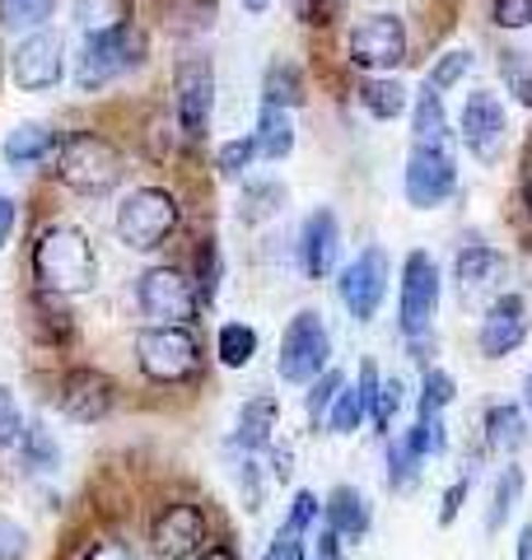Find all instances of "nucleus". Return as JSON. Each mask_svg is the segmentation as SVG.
<instances>
[{
	"label": "nucleus",
	"instance_id": "11",
	"mask_svg": "<svg viewBox=\"0 0 532 560\" xmlns=\"http://www.w3.org/2000/svg\"><path fill=\"white\" fill-rule=\"evenodd\" d=\"M350 61L360 70H397L406 61V28L397 14H369L350 33Z\"/></svg>",
	"mask_w": 532,
	"mask_h": 560
},
{
	"label": "nucleus",
	"instance_id": "43",
	"mask_svg": "<svg viewBox=\"0 0 532 560\" xmlns=\"http://www.w3.org/2000/svg\"><path fill=\"white\" fill-rule=\"evenodd\" d=\"M20 440H24L20 401H14V393L0 383V448H20Z\"/></svg>",
	"mask_w": 532,
	"mask_h": 560
},
{
	"label": "nucleus",
	"instance_id": "42",
	"mask_svg": "<svg viewBox=\"0 0 532 560\" xmlns=\"http://www.w3.org/2000/svg\"><path fill=\"white\" fill-rule=\"evenodd\" d=\"M402 397H406V388H402V378H383L379 383V393H374V425L379 430H393V420H397V411H402Z\"/></svg>",
	"mask_w": 532,
	"mask_h": 560
},
{
	"label": "nucleus",
	"instance_id": "27",
	"mask_svg": "<svg viewBox=\"0 0 532 560\" xmlns=\"http://www.w3.org/2000/svg\"><path fill=\"white\" fill-rule=\"evenodd\" d=\"M360 108L379 121H397L406 113V84L402 80H388V75H374L360 84Z\"/></svg>",
	"mask_w": 532,
	"mask_h": 560
},
{
	"label": "nucleus",
	"instance_id": "23",
	"mask_svg": "<svg viewBox=\"0 0 532 560\" xmlns=\"http://www.w3.org/2000/svg\"><path fill=\"white\" fill-rule=\"evenodd\" d=\"M276 420H280V407L271 397H247L243 407H239V425H234V444L247 448V453H257L271 444V434H276Z\"/></svg>",
	"mask_w": 532,
	"mask_h": 560
},
{
	"label": "nucleus",
	"instance_id": "32",
	"mask_svg": "<svg viewBox=\"0 0 532 560\" xmlns=\"http://www.w3.org/2000/svg\"><path fill=\"white\" fill-rule=\"evenodd\" d=\"M20 463L24 471H57L61 467V448L57 440H51V430L47 425H24V440H20Z\"/></svg>",
	"mask_w": 532,
	"mask_h": 560
},
{
	"label": "nucleus",
	"instance_id": "30",
	"mask_svg": "<svg viewBox=\"0 0 532 560\" xmlns=\"http://www.w3.org/2000/svg\"><path fill=\"white\" fill-rule=\"evenodd\" d=\"M412 136H416V145H449V117H443V103L430 84H425V94L416 98Z\"/></svg>",
	"mask_w": 532,
	"mask_h": 560
},
{
	"label": "nucleus",
	"instance_id": "14",
	"mask_svg": "<svg viewBox=\"0 0 532 560\" xmlns=\"http://www.w3.org/2000/svg\"><path fill=\"white\" fill-rule=\"evenodd\" d=\"M173 108L187 136H206L210 113H216V75L206 61H183L173 80Z\"/></svg>",
	"mask_w": 532,
	"mask_h": 560
},
{
	"label": "nucleus",
	"instance_id": "49",
	"mask_svg": "<svg viewBox=\"0 0 532 560\" xmlns=\"http://www.w3.org/2000/svg\"><path fill=\"white\" fill-rule=\"evenodd\" d=\"M239 481H243V500H247V510H262V477H257V463H243Z\"/></svg>",
	"mask_w": 532,
	"mask_h": 560
},
{
	"label": "nucleus",
	"instance_id": "7",
	"mask_svg": "<svg viewBox=\"0 0 532 560\" xmlns=\"http://www.w3.org/2000/svg\"><path fill=\"white\" fill-rule=\"evenodd\" d=\"M435 308H439V267L430 253H412L402 261V294H397L402 337L420 341L435 323Z\"/></svg>",
	"mask_w": 532,
	"mask_h": 560
},
{
	"label": "nucleus",
	"instance_id": "36",
	"mask_svg": "<svg viewBox=\"0 0 532 560\" xmlns=\"http://www.w3.org/2000/svg\"><path fill=\"white\" fill-rule=\"evenodd\" d=\"M220 276H224L220 243L206 238L201 253H197V300H201V304H216V300H220Z\"/></svg>",
	"mask_w": 532,
	"mask_h": 560
},
{
	"label": "nucleus",
	"instance_id": "39",
	"mask_svg": "<svg viewBox=\"0 0 532 560\" xmlns=\"http://www.w3.org/2000/svg\"><path fill=\"white\" fill-rule=\"evenodd\" d=\"M253 160H257V140L253 136H239V140H224V145H220L216 168H220V178H243Z\"/></svg>",
	"mask_w": 532,
	"mask_h": 560
},
{
	"label": "nucleus",
	"instance_id": "20",
	"mask_svg": "<svg viewBox=\"0 0 532 560\" xmlns=\"http://www.w3.org/2000/svg\"><path fill=\"white\" fill-rule=\"evenodd\" d=\"M323 518L342 541H360L369 533V523H374V510H369V500L355 486H336L323 504Z\"/></svg>",
	"mask_w": 532,
	"mask_h": 560
},
{
	"label": "nucleus",
	"instance_id": "38",
	"mask_svg": "<svg viewBox=\"0 0 532 560\" xmlns=\"http://www.w3.org/2000/svg\"><path fill=\"white\" fill-rule=\"evenodd\" d=\"M346 388V378L336 374V370H327L323 378H313L309 383V397H304V411H309V420L313 425H323V420L332 416V407H336V393Z\"/></svg>",
	"mask_w": 532,
	"mask_h": 560
},
{
	"label": "nucleus",
	"instance_id": "6",
	"mask_svg": "<svg viewBox=\"0 0 532 560\" xmlns=\"http://www.w3.org/2000/svg\"><path fill=\"white\" fill-rule=\"evenodd\" d=\"M136 355H140V370H146V378L177 383V378H187L192 370H197L201 350H197V337H192L187 327L154 323V327H146L136 337Z\"/></svg>",
	"mask_w": 532,
	"mask_h": 560
},
{
	"label": "nucleus",
	"instance_id": "25",
	"mask_svg": "<svg viewBox=\"0 0 532 560\" xmlns=\"http://www.w3.org/2000/svg\"><path fill=\"white\" fill-rule=\"evenodd\" d=\"M257 154L262 160H286L294 150V117L290 108H276V103H262V117H257Z\"/></svg>",
	"mask_w": 532,
	"mask_h": 560
},
{
	"label": "nucleus",
	"instance_id": "22",
	"mask_svg": "<svg viewBox=\"0 0 532 560\" xmlns=\"http://www.w3.org/2000/svg\"><path fill=\"white\" fill-rule=\"evenodd\" d=\"M505 280V253L486 248V243H472V248L458 253V285L472 300V294H486Z\"/></svg>",
	"mask_w": 532,
	"mask_h": 560
},
{
	"label": "nucleus",
	"instance_id": "45",
	"mask_svg": "<svg viewBox=\"0 0 532 560\" xmlns=\"http://www.w3.org/2000/svg\"><path fill=\"white\" fill-rule=\"evenodd\" d=\"M317 514H323V504H317V495H313V490H299V495L290 500L286 523H290V528H299V533H313Z\"/></svg>",
	"mask_w": 532,
	"mask_h": 560
},
{
	"label": "nucleus",
	"instance_id": "21",
	"mask_svg": "<svg viewBox=\"0 0 532 560\" xmlns=\"http://www.w3.org/2000/svg\"><path fill=\"white\" fill-rule=\"evenodd\" d=\"M57 131L51 127H43V121H20L10 136H5V164L10 168H33V164H43V160H51L57 154Z\"/></svg>",
	"mask_w": 532,
	"mask_h": 560
},
{
	"label": "nucleus",
	"instance_id": "13",
	"mask_svg": "<svg viewBox=\"0 0 532 560\" xmlns=\"http://www.w3.org/2000/svg\"><path fill=\"white\" fill-rule=\"evenodd\" d=\"M463 145L476 154L482 164H495L505 150V136H509V121H505V103L495 98L490 90H472L463 103Z\"/></svg>",
	"mask_w": 532,
	"mask_h": 560
},
{
	"label": "nucleus",
	"instance_id": "3",
	"mask_svg": "<svg viewBox=\"0 0 532 560\" xmlns=\"http://www.w3.org/2000/svg\"><path fill=\"white\" fill-rule=\"evenodd\" d=\"M51 164H57V178L66 187L89 191V197H103L122 183V154L113 150V140L94 131H70L51 154Z\"/></svg>",
	"mask_w": 532,
	"mask_h": 560
},
{
	"label": "nucleus",
	"instance_id": "2",
	"mask_svg": "<svg viewBox=\"0 0 532 560\" xmlns=\"http://www.w3.org/2000/svg\"><path fill=\"white\" fill-rule=\"evenodd\" d=\"M146 33H140L136 24H117V28H103V33H89L80 57H76V80L80 90H103V84L122 80L127 70H136L140 61H146Z\"/></svg>",
	"mask_w": 532,
	"mask_h": 560
},
{
	"label": "nucleus",
	"instance_id": "55",
	"mask_svg": "<svg viewBox=\"0 0 532 560\" xmlns=\"http://www.w3.org/2000/svg\"><path fill=\"white\" fill-rule=\"evenodd\" d=\"M197 560H239L234 551H229V547H210V551H201Z\"/></svg>",
	"mask_w": 532,
	"mask_h": 560
},
{
	"label": "nucleus",
	"instance_id": "48",
	"mask_svg": "<svg viewBox=\"0 0 532 560\" xmlns=\"http://www.w3.org/2000/svg\"><path fill=\"white\" fill-rule=\"evenodd\" d=\"M467 490H472V481L463 477V481H453L449 490H443V504H439V523L449 528V523L458 518V510H463V500H467Z\"/></svg>",
	"mask_w": 532,
	"mask_h": 560
},
{
	"label": "nucleus",
	"instance_id": "12",
	"mask_svg": "<svg viewBox=\"0 0 532 560\" xmlns=\"http://www.w3.org/2000/svg\"><path fill=\"white\" fill-rule=\"evenodd\" d=\"M336 285H342V304L350 308V318H360V323L379 318V308L388 300V253L383 248H365L342 271Z\"/></svg>",
	"mask_w": 532,
	"mask_h": 560
},
{
	"label": "nucleus",
	"instance_id": "5",
	"mask_svg": "<svg viewBox=\"0 0 532 560\" xmlns=\"http://www.w3.org/2000/svg\"><path fill=\"white\" fill-rule=\"evenodd\" d=\"M117 238L131 253H154L164 248V238L177 230V201L164 187H140L117 206Z\"/></svg>",
	"mask_w": 532,
	"mask_h": 560
},
{
	"label": "nucleus",
	"instance_id": "56",
	"mask_svg": "<svg viewBox=\"0 0 532 560\" xmlns=\"http://www.w3.org/2000/svg\"><path fill=\"white\" fill-rule=\"evenodd\" d=\"M239 5H243L247 14H262V10H271V0H239Z\"/></svg>",
	"mask_w": 532,
	"mask_h": 560
},
{
	"label": "nucleus",
	"instance_id": "47",
	"mask_svg": "<svg viewBox=\"0 0 532 560\" xmlns=\"http://www.w3.org/2000/svg\"><path fill=\"white\" fill-rule=\"evenodd\" d=\"M24 551H28V533L0 514V560H24Z\"/></svg>",
	"mask_w": 532,
	"mask_h": 560
},
{
	"label": "nucleus",
	"instance_id": "19",
	"mask_svg": "<svg viewBox=\"0 0 532 560\" xmlns=\"http://www.w3.org/2000/svg\"><path fill=\"white\" fill-rule=\"evenodd\" d=\"M374 393H379V370L365 360L360 364V378L346 383V388L336 393V407L327 416V430L332 434H355L369 416H374Z\"/></svg>",
	"mask_w": 532,
	"mask_h": 560
},
{
	"label": "nucleus",
	"instance_id": "41",
	"mask_svg": "<svg viewBox=\"0 0 532 560\" xmlns=\"http://www.w3.org/2000/svg\"><path fill=\"white\" fill-rule=\"evenodd\" d=\"M453 401V378L443 370H425L420 383V416H443V407Z\"/></svg>",
	"mask_w": 532,
	"mask_h": 560
},
{
	"label": "nucleus",
	"instance_id": "29",
	"mask_svg": "<svg viewBox=\"0 0 532 560\" xmlns=\"http://www.w3.org/2000/svg\"><path fill=\"white\" fill-rule=\"evenodd\" d=\"M519 500H523V467H505L500 477H495V490H490V510H486V533H500L509 514L519 510Z\"/></svg>",
	"mask_w": 532,
	"mask_h": 560
},
{
	"label": "nucleus",
	"instance_id": "40",
	"mask_svg": "<svg viewBox=\"0 0 532 560\" xmlns=\"http://www.w3.org/2000/svg\"><path fill=\"white\" fill-rule=\"evenodd\" d=\"M472 70V51H449V57H439L435 66H430V75H425V84H430L435 94H443V90H453L458 80H463Z\"/></svg>",
	"mask_w": 532,
	"mask_h": 560
},
{
	"label": "nucleus",
	"instance_id": "17",
	"mask_svg": "<svg viewBox=\"0 0 532 560\" xmlns=\"http://www.w3.org/2000/svg\"><path fill=\"white\" fill-rule=\"evenodd\" d=\"M57 407L66 420H76V425H99V420L113 411V383L99 370H70L61 378Z\"/></svg>",
	"mask_w": 532,
	"mask_h": 560
},
{
	"label": "nucleus",
	"instance_id": "4",
	"mask_svg": "<svg viewBox=\"0 0 532 560\" xmlns=\"http://www.w3.org/2000/svg\"><path fill=\"white\" fill-rule=\"evenodd\" d=\"M332 370V331L327 323L317 318L313 308L294 313L280 331V355H276V374L294 383V388H304V383L323 378Z\"/></svg>",
	"mask_w": 532,
	"mask_h": 560
},
{
	"label": "nucleus",
	"instance_id": "16",
	"mask_svg": "<svg viewBox=\"0 0 532 560\" xmlns=\"http://www.w3.org/2000/svg\"><path fill=\"white\" fill-rule=\"evenodd\" d=\"M201 541H206V514L197 510V504H169V510L154 518V528H150V547H154V556H164V560L197 556Z\"/></svg>",
	"mask_w": 532,
	"mask_h": 560
},
{
	"label": "nucleus",
	"instance_id": "1",
	"mask_svg": "<svg viewBox=\"0 0 532 560\" xmlns=\"http://www.w3.org/2000/svg\"><path fill=\"white\" fill-rule=\"evenodd\" d=\"M33 276L51 294H84L99 280V257L76 224H51L43 238L33 243Z\"/></svg>",
	"mask_w": 532,
	"mask_h": 560
},
{
	"label": "nucleus",
	"instance_id": "9",
	"mask_svg": "<svg viewBox=\"0 0 532 560\" xmlns=\"http://www.w3.org/2000/svg\"><path fill=\"white\" fill-rule=\"evenodd\" d=\"M10 75L28 94L57 90L61 75H66V43L57 38V33H47V28L28 33V38L14 47V57H10Z\"/></svg>",
	"mask_w": 532,
	"mask_h": 560
},
{
	"label": "nucleus",
	"instance_id": "31",
	"mask_svg": "<svg viewBox=\"0 0 532 560\" xmlns=\"http://www.w3.org/2000/svg\"><path fill=\"white\" fill-rule=\"evenodd\" d=\"M262 98L276 103V108H299V103H304V75H299V66L276 61L262 80Z\"/></svg>",
	"mask_w": 532,
	"mask_h": 560
},
{
	"label": "nucleus",
	"instance_id": "51",
	"mask_svg": "<svg viewBox=\"0 0 532 560\" xmlns=\"http://www.w3.org/2000/svg\"><path fill=\"white\" fill-rule=\"evenodd\" d=\"M84 560H136L127 547H117V541H99V547L94 551H89Z\"/></svg>",
	"mask_w": 532,
	"mask_h": 560
},
{
	"label": "nucleus",
	"instance_id": "15",
	"mask_svg": "<svg viewBox=\"0 0 532 560\" xmlns=\"http://www.w3.org/2000/svg\"><path fill=\"white\" fill-rule=\"evenodd\" d=\"M523 341H528V304H523V294H500V300L486 308V318H482L476 350H482L486 360H505Z\"/></svg>",
	"mask_w": 532,
	"mask_h": 560
},
{
	"label": "nucleus",
	"instance_id": "46",
	"mask_svg": "<svg viewBox=\"0 0 532 560\" xmlns=\"http://www.w3.org/2000/svg\"><path fill=\"white\" fill-rule=\"evenodd\" d=\"M490 20L500 28H528L532 24V0H495Z\"/></svg>",
	"mask_w": 532,
	"mask_h": 560
},
{
	"label": "nucleus",
	"instance_id": "34",
	"mask_svg": "<svg viewBox=\"0 0 532 560\" xmlns=\"http://www.w3.org/2000/svg\"><path fill=\"white\" fill-rule=\"evenodd\" d=\"M51 10H57V0H0V24L5 28H28V33H38L47 20H51Z\"/></svg>",
	"mask_w": 532,
	"mask_h": 560
},
{
	"label": "nucleus",
	"instance_id": "58",
	"mask_svg": "<svg viewBox=\"0 0 532 560\" xmlns=\"http://www.w3.org/2000/svg\"><path fill=\"white\" fill-rule=\"evenodd\" d=\"M528 201H532V187H528Z\"/></svg>",
	"mask_w": 532,
	"mask_h": 560
},
{
	"label": "nucleus",
	"instance_id": "37",
	"mask_svg": "<svg viewBox=\"0 0 532 560\" xmlns=\"http://www.w3.org/2000/svg\"><path fill=\"white\" fill-rule=\"evenodd\" d=\"M500 75L509 84V94L523 103V108H532V57L528 51H500Z\"/></svg>",
	"mask_w": 532,
	"mask_h": 560
},
{
	"label": "nucleus",
	"instance_id": "8",
	"mask_svg": "<svg viewBox=\"0 0 532 560\" xmlns=\"http://www.w3.org/2000/svg\"><path fill=\"white\" fill-rule=\"evenodd\" d=\"M402 191L416 210H435L458 191V168L449 145H416L402 173Z\"/></svg>",
	"mask_w": 532,
	"mask_h": 560
},
{
	"label": "nucleus",
	"instance_id": "18",
	"mask_svg": "<svg viewBox=\"0 0 532 560\" xmlns=\"http://www.w3.org/2000/svg\"><path fill=\"white\" fill-rule=\"evenodd\" d=\"M299 257H304V271L313 280H327L336 271V261H342V220L332 215V210H313L304 220V234H299Z\"/></svg>",
	"mask_w": 532,
	"mask_h": 560
},
{
	"label": "nucleus",
	"instance_id": "26",
	"mask_svg": "<svg viewBox=\"0 0 532 560\" xmlns=\"http://www.w3.org/2000/svg\"><path fill=\"white\" fill-rule=\"evenodd\" d=\"M528 444V420L519 407H490L486 411V448L500 453V458H509V453H519Z\"/></svg>",
	"mask_w": 532,
	"mask_h": 560
},
{
	"label": "nucleus",
	"instance_id": "10",
	"mask_svg": "<svg viewBox=\"0 0 532 560\" xmlns=\"http://www.w3.org/2000/svg\"><path fill=\"white\" fill-rule=\"evenodd\" d=\"M136 300H140V313L154 318V323L183 327L192 313H197V290H192V280L183 271H173V267H150L136 285Z\"/></svg>",
	"mask_w": 532,
	"mask_h": 560
},
{
	"label": "nucleus",
	"instance_id": "52",
	"mask_svg": "<svg viewBox=\"0 0 532 560\" xmlns=\"http://www.w3.org/2000/svg\"><path fill=\"white\" fill-rule=\"evenodd\" d=\"M317 560H342V537L332 528H323V541H317Z\"/></svg>",
	"mask_w": 532,
	"mask_h": 560
},
{
	"label": "nucleus",
	"instance_id": "33",
	"mask_svg": "<svg viewBox=\"0 0 532 560\" xmlns=\"http://www.w3.org/2000/svg\"><path fill=\"white\" fill-rule=\"evenodd\" d=\"M216 350H220V364H229V370H243V364L257 355V331L247 323H224Z\"/></svg>",
	"mask_w": 532,
	"mask_h": 560
},
{
	"label": "nucleus",
	"instance_id": "24",
	"mask_svg": "<svg viewBox=\"0 0 532 560\" xmlns=\"http://www.w3.org/2000/svg\"><path fill=\"white\" fill-rule=\"evenodd\" d=\"M425 458H430V453H425L420 430L397 434V440L388 444V486H393V490H412L420 481V463Z\"/></svg>",
	"mask_w": 532,
	"mask_h": 560
},
{
	"label": "nucleus",
	"instance_id": "44",
	"mask_svg": "<svg viewBox=\"0 0 532 560\" xmlns=\"http://www.w3.org/2000/svg\"><path fill=\"white\" fill-rule=\"evenodd\" d=\"M262 560H304V533L290 528V523H280L276 537H271V547H266Z\"/></svg>",
	"mask_w": 532,
	"mask_h": 560
},
{
	"label": "nucleus",
	"instance_id": "28",
	"mask_svg": "<svg viewBox=\"0 0 532 560\" xmlns=\"http://www.w3.org/2000/svg\"><path fill=\"white\" fill-rule=\"evenodd\" d=\"M290 201V191L280 183H247L243 197H239V220L243 224H266L271 215H280Z\"/></svg>",
	"mask_w": 532,
	"mask_h": 560
},
{
	"label": "nucleus",
	"instance_id": "53",
	"mask_svg": "<svg viewBox=\"0 0 532 560\" xmlns=\"http://www.w3.org/2000/svg\"><path fill=\"white\" fill-rule=\"evenodd\" d=\"M513 556H519V560H532V523L519 533V541H513Z\"/></svg>",
	"mask_w": 532,
	"mask_h": 560
},
{
	"label": "nucleus",
	"instance_id": "50",
	"mask_svg": "<svg viewBox=\"0 0 532 560\" xmlns=\"http://www.w3.org/2000/svg\"><path fill=\"white\" fill-rule=\"evenodd\" d=\"M14 220H20V210H14V201L0 191V248H5L10 234H14Z\"/></svg>",
	"mask_w": 532,
	"mask_h": 560
},
{
	"label": "nucleus",
	"instance_id": "35",
	"mask_svg": "<svg viewBox=\"0 0 532 560\" xmlns=\"http://www.w3.org/2000/svg\"><path fill=\"white\" fill-rule=\"evenodd\" d=\"M76 20L84 33H103L127 24V0H76Z\"/></svg>",
	"mask_w": 532,
	"mask_h": 560
},
{
	"label": "nucleus",
	"instance_id": "57",
	"mask_svg": "<svg viewBox=\"0 0 532 560\" xmlns=\"http://www.w3.org/2000/svg\"><path fill=\"white\" fill-rule=\"evenodd\" d=\"M523 401H528V411H532V374H528V383H523Z\"/></svg>",
	"mask_w": 532,
	"mask_h": 560
},
{
	"label": "nucleus",
	"instance_id": "54",
	"mask_svg": "<svg viewBox=\"0 0 532 560\" xmlns=\"http://www.w3.org/2000/svg\"><path fill=\"white\" fill-rule=\"evenodd\" d=\"M290 448H276V477H290Z\"/></svg>",
	"mask_w": 532,
	"mask_h": 560
}]
</instances>
